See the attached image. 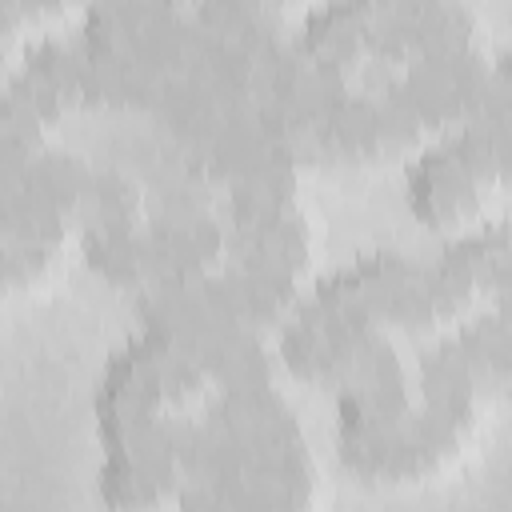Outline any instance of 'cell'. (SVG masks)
<instances>
[{
	"label": "cell",
	"mask_w": 512,
	"mask_h": 512,
	"mask_svg": "<svg viewBox=\"0 0 512 512\" xmlns=\"http://www.w3.org/2000/svg\"><path fill=\"white\" fill-rule=\"evenodd\" d=\"M280 376L272 344L184 308H136L96 388V496L108 512H164L236 408Z\"/></svg>",
	"instance_id": "2"
},
{
	"label": "cell",
	"mask_w": 512,
	"mask_h": 512,
	"mask_svg": "<svg viewBox=\"0 0 512 512\" xmlns=\"http://www.w3.org/2000/svg\"><path fill=\"white\" fill-rule=\"evenodd\" d=\"M508 220L444 240L432 256L368 248L308 288L272 340L284 380L336 392L372 356L508 312Z\"/></svg>",
	"instance_id": "3"
},
{
	"label": "cell",
	"mask_w": 512,
	"mask_h": 512,
	"mask_svg": "<svg viewBox=\"0 0 512 512\" xmlns=\"http://www.w3.org/2000/svg\"><path fill=\"white\" fill-rule=\"evenodd\" d=\"M508 376V312L372 356L332 392L340 468L384 492L460 472L496 428Z\"/></svg>",
	"instance_id": "4"
},
{
	"label": "cell",
	"mask_w": 512,
	"mask_h": 512,
	"mask_svg": "<svg viewBox=\"0 0 512 512\" xmlns=\"http://www.w3.org/2000/svg\"><path fill=\"white\" fill-rule=\"evenodd\" d=\"M92 116L72 24L44 28L0 84V296L52 284L92 224L96 152L76 124Z\"/></svg>",
	"instance_id": "5"
},
{
	"label": "cell",
	"mask_w": 512,
	"mask_h": 512,
	"mask_svg": "<svg viewBox=\"0 0 512 512\" xmlns=\"http://www.w3.org/2000/svg\"><path fill=\"white\" fill-rule=\"evenodd\" d=\"M332 480L284 376L248 388L196 456L172 512H328Z\"/></svg>",
	"instance_id": "6"
},
{
	"label": "cell",
	"mask_w": 512,
	"mask_h": 512,
	"mask_svg": "<svg viewBox=\"0 0 512 512\" xmlns=\"http://www.w3.org/2000/svg\"><path fill=\"white\" fill-rule=\"evenodd\" d=\"M508 84V48L468 0H328L292 20L272 124L300 176L408 164Z\"/></svg>",
	"instance_id": "1"
},
{
	"label": "cell",
	"mask_w": 512,
	"mask_h": 512,
	"mask_svg": "<svg viewBox=\"0 0 512 512\" xmlns=\"http://www.w3.org/2000/svg\"><path fill=\"white\" fill-rule=\"evenodd\" d=\"M512 188V84L472 120L436 136L404 164V204L432 236H464L508 220Z\"/></svg>",
	"instance_id": "7"
}]
</instances>
